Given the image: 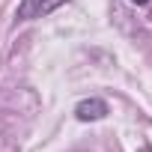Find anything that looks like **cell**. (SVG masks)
<instances>
[{
	"instance_id": "cell-3",
	"label": "cell",
	"mask_w": 152,
	"mask_h": 152,
	"mask_svg": "<svg viewBox=\"0 0 152 152\" xmlns=\"http://www.w3.org/2000/svg\"><path fill=\"white\" fill-rule=\"evenodd\" d=\"M128 3H131V6H146L149 0H128Z\"/></svg>"
},
{
	"instance_id": "cell-2",
	"label": "cell",
	"mask_w": 152,
	"mask_h": 152,
	"mask_svg": "<svg viewBox=\"0 0 152 152\" xmlns=\"http://www.w3.org/2000/svg\"><path fill=\"white\" fill-rule=\"evenodd\" d=\"M107 113H110L107 102H102V99H84V102H78V107H75V116L81 122H99Z\"/></svg>"
},
{
	"instance_id": "cell-1",
	"label": "cell",
	"mask_w": 152,
	"mask_h": 152,
	"mask_svg": "<svg viewBox=\"0 0 152 152\" xmlns=\"http://www.w3.org/2000/svg\"><path fill=\"white\" fill-rule=\"evenodd\" d=\"M66 0H21V6L15 12L18 21H33V18H45L54 9H60Z\"/></svg>"
}]
</instances>
